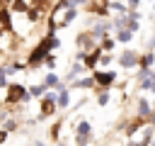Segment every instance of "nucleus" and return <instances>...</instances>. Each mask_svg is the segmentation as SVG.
<instances>
[{
  "label": "nucleus",
  "instance_id": "1",
  "mask_svg": "<svg viewBox=\"0 0 155 146\" xmlns=\"http://www.w3.org/2000/svg\"><path fill=\"white\" fill-rule=\"evenodd\" d=\"M48 56H51L48 41H46V39H41V41L31 49V54H29V58H27V66H29V68H36V66L46 63V58H48Z\"/></svg>",
  "mask_w": 155,
  "mask_h": 146
},
{
  "label": "nucleus",
  "instance_id": "2",
  "mask_svg": "<svg viewBox=\"0 0 155 146\" xmlns=\"http://www.w3.org/2000/svg\"><path fill=\"white\" fill-rule=\"evenodd\" d=\"M119 66L121 68H126V71H131V68H138L140 66V54L138 51H133V49H126V51H121L119 54Z\"/></svg>",
  "mask_w": 155,
  "mask_h": 146
},
{
  "label": "nucleus",
  "instance_id": "3",
  "mask_svg": "<svg viewBox=\"0 0 155 146\" xmlns=\"http://www.w3.org/2000/svg\"><path fill=\"white\" fill-rule=\"evenodd\" d=\"M90 141H92V124L82 119L75 127V146H87Z\"/></svg>",
  "mask_w": 155,
  "mask_h": 146
},
{
  "label": "nucleus",
  "instance_id": "4",
  "mask_svg": "<svg viewBox=\"0 0 155 146\" xmlns=\"http://www.w3.org/2000/svg\"><path fill=\"white\" fill-rule=\"evenodd\" d=\"M92 78H94V85H99L102 90H109L116 83V71H94Z\"/></svg>",
  "mask_w": 155,
  "mask_h": 146
},
{
  "label": "nucleus",
  "instance_id": "5",
  "mask_svg": "<svg viewBox=\"0 0 155 146\" xmlns=\"http://www.w3.org/2000/svg\"><path fill=\"white\" fill-rule=\"evenodd\" d=\"M75 44H78V49L85 51V54H90V51H94V49L99 46L97 39L92 36V32H82V34H78V36H75Z\"/></svg>",
  "mask_w": 155,
  "mask_h": 146
},
{
  "label": "nucleus",
  "instance_id": "6",
  "mask_svg": "<svg viewBox=\"0 0 155 146\" xmlns=\"http://www.w3.org/2000/svg\"><path fill=\"white\" fill-rule=\"evenodd\" d=\"M24 95H27V88H24V85H19V83H10V85H7V97H5V100H7L10 105H12V102H22Z\"/></svg>",
  "mask_w": 155,
  "mask_h": 146
},
{
  "label": "nucleus",
  "instance_id": "7",
  "mask_svg": "<svg viewBox=\"0 0 155 146\" xmlns=\"http://www.w3.org/2000/svg\"><path fill=\"white\" fill-rule=\"evenodd\" d=\"M153 112H155V109H153V102H150L148 97H138V100H136V117L148 119Z\"/></svg>",
  "mask_w": 155,
  "mask_h": 146
},
{
  "label": "nucleus",
  "instance_id": "8",
  "mask_svg": "<svg viewBox=\"0 0 155 146\" xmlns=\"http://www.w3.org/2000/svg\"><path fill=\"white\" fill-rule=\"evenodd\" d=\"M143 127H148V119H140V117H133V119L128 122V127H126V131H124V134H126L128 139H133V136H136V131H140Z\"/></svg>",
  "mask_w": 155,
  "mask_h": 146
},
{
  "label": "nucleus",
  "instance_id": "9",
  "mask_svg": "<svg viewBox=\"0 0 155 146\" xmlns=\"http://www.w3.org/2000/svg\"><path fill=\"white\" fill-rule=\"evenodd\" d=\"M99 58H102V49L97 46L94 51H90V54L85 56L82 66H85V68H92V71H97V66H99Z\"/></svg>",
  "mask_w": 155,
  "mask_h": 146
},
{
  "label": "nucleus",
  "instance_id": "10",
  "mask_svg": "<svg viewBox=\"0 0 155 146\" xmlns=\"http://www.w3.org/2000/svg\"><path fill=\"white\" fill-rule=\"evenodd\" d=\"M153 66H155V51H145V54H140V66H138V68H143V71H153Z\"/></svg>",
  "mask_w": 155,
  "mask_h": 146
},
{
  "label": "nucleus",
  "instance_id": "11",
  "mask_svg": "<svg viewBox=\"0 0 155 146\" xmlns=\"http://www.w3.org/2000/svg\"><path fill=\"white\" fill-rule=\"evenodd\" d=\"M58 107H56V102H51V100H46V97H41V114H39V119H44V117H48V114H53Z\"/></svg>",
  "mask_w": 155,
  "mask_h": 146
},
{
  "label": "nucleus",
  "instance_id": "12",
  "mask_svg": "<svg viewBox=\"0 0 155 146\" xmlns=\"http://www.w3.org/2000/svg\"><path fill=\"white\" fill-rule=\"evenodd\" d=\"M24 17H27V22H39V19H41V5H39V2H36V5H31V7L27 10V15H24Z\"/></svg>",
  "mask_w": 155,
  "mask_h": 146
},
{
  "label": "nucleus",
  "instance_id": "13",
  "mask_svg": "<svg viewBox=\"0 0 155 146\" xmlns=\"http://www.w3.org/2000/svg\"><path fill=\"white\" fill-rule=\"evenodd\" d=\"M114 46H116V39H114V36H109V34H107V36L99 41V49H102V54H111V49H114Z\"/></svg>",
  "mask_w": 155,
  "mask_h": 146
},
{
  "label": "nucleus",
  "instance_id": "14",
  "mask_svg": "<svg viewBox=\"0 0 155 146\" xmlns=\"http://www.w3.org/2000/svg\"><path fill=\"white\" fill-rule=\"evenodd\" d=\"M94 85V78L92 75H87V78H78L75 83H70V88H80V90H87V88H92Z\"/></svg>",
  "mask_w": 155,
  "mask_h": 146
},
{
  "label": "nucleus",
  "instance_id": "15",
  "mask_svg": "<svg viewBox=\"0 0 155 146\" xmlns=\"http://www.w3.org/2000/svg\"><path fill=\"white\" fill-rule=\"evenodd\" d=\"M68 105H70V92H68V88H65V90H61V92H58L56 107H58V109H65Z\"/></svg>",
  "mask_w": 155,
  "mask_h": 146
},
{
  "label": "nucleus",
  "instance_id": "16",
  "mask_svg": "<svg viewBox=\"0 0 155 146\" xmlns=\"http://www.w3.org/2000/svg\"><path fill=\"white\" fill-rule=\"evenodd\" d=\"M0 22H2V29H12V12L7 7H0Z\"/></svg>",
  "mask_w": 155,
  "mask_h": 146
},
{
  "label": "nucleus",
  "instance_id": "17",
  "mask_svg": "<svg viewBox=\"0 0 155 146\" xmlns=\"http://www.w3.org/2000/svg\"><path fill=\"white\" fill-rule=\"evenodd\" d=\"M27 95L34 100V97H44L46 95V88H44V83L41 85H31V88H27Z\"/></svg>",
  "mask_w": 155,
  "mask_h": 146
},
{
  "label": "nucleus",
  "instance_id": "18",
  "mask_svg": "<svg viewBox=\"0 0 155 146\" xmlns=\"http://www.w3.org/2000/svg\"><path fill=\"white\" fill-rule=\"evenodd\" d=\"M75 17H78V10H75V7H73V10H65V15H63V19L58 22V27H68Z\"/></svg>",
  "mask_w": 155,
  "mask_h": 146
},
{
  "label": "nucleus",
  "instance_id": "19",
  "mask_svg": "<svg viewBox=\"0 0 155 146\" xmlns=\"http://www.w3.org/2000/svg\"><path fill=\"white\" fill-rule=\"evenodd\" d=\"M116 41H121V44H131L133 41V34L128 32V29H121V32H116V36H114Z\"/></svg>",
  "mask_w": 155,
  "mask_h": 146
},
{
  "label": "nucleus",
  "instance_id": "20",
  "mask_svg": "<svg viewBox=\"0 0 155 146\" xmlns=\"http://www.w3.org/2000/svg\"><path fill=\"white\" fill-rule=\"evenodd\" d=\"M138 90H148V92H155V71L148 75V80L143 85H138Z\"/></svg>",
  "mask_w": 155,
  "mask_h": 146
},
{
  "label": "nucleus",
  "instance_id": "21",
  "mask_svg": "<svg viewBox=\"0 0 155 146\" xmlns=\"http://www.w3.org/2000/svg\"><path fill=\"white\" fill-rule=\"evenodd\" d=\"M109 100H111V92H109V90H99V95H97V105L104 107V105H109Z\"/></svg>",
  "mask_w": 155,
  "mask_h": 146
},
{
  "label": "nucleus",
  "instance_id": "22",
  "mask_svg": "<svg viewBox=\"0 0 155 146\" xmlns=\"http://www.w3.org/2000/svg\"><path fill=\"white\" fill-rule=\"evenodd\" d=\"M29 7H31L29 2H12V5H10V10H15V12H27Z\"/></svg>",
  "mask_w": 155,
  "mask_h": 146
},
{
  "label": "nucleus",
  "instance_id": "23",
  "mask_svg": "<svg viewBox=\"0 0 155 146\" xmlns=\"http://www.w3.org/2000/svg\"><path fill=\"white\" fill-rule=\"evenodd\" d=\"M58 136H61V119L51 127V139H53V141H58Z\"/></svg>",
  "mask_w": 155,
  "mask_h": 146
},
{
  "label": "nucleus",
  "instance_id": "24",
  "mask_svg": "<svg viewBox=\"0 0 155 146\" xmlns=\"http://www.w3.org/2000/svg\"><path fill=\"white\" fill-rule=\"evenodd\" d=\"M126 5H128V12H138V7H140L143 2H140V0H131V2H126Z\"/></svg>",
  "mask_w": 155,
  "mask_h": 146
},
{
  "label": "nucleus",
  "instance_id": "25",
  "mask_svg": "<svg viewBox=\"0 0 155 146\" xmlns=\"http://www.w3.org/2000/svg\"><path fill=\"white\" fill-rule=\"evenodd\" d=\"M111 61H114V54H102V58H99V63H102V66H109Z\"/></svg>",
  "mask_w": 155,
  "mask_h": 146
},
{
  "label": "nucleus",
  "instance_id": "26",
  "mask_svg": "<svg viewBox=\"0 0 155 146\" xmlns=\"http://www.w3.org/2000/svg\"><path fill=\"white\" fill-rule=\"evenodd\" d=\"M15 129H17V122H15V119H5V131L10 134V131H15Z\"/></svg>",
  "mask_w": 155,
  "mask_h": 146
},
{
  "label": "nucleus",
  "instance_id": "27",
  "mask_svg": "<svg viewBox=\"0 0 155 146\" xmlns=\"http://www.w3.org/2000/svg\"><path fill=\"white\" fill-rule=\"evenodd\" d=\"M0 88H7V68H0Z\"/></svg>",
  "mask_w": 155,
  "mask_h": 146
},
{
  "label": "nucleus",
  "instance_id": "28",
  "mask_svg": "<svg viewBox=\"0 0 155 146\" xmlns=\"http://www.w3.org/2000/svg\"><path fill=\"white\" fill-rule=\"evenodd\" d=\"M44 66H46V68H51V71H53V68H56V56H53V54H51V56H48V58H46V63H44Z\"/></svg>",
  "mask_w": 155,
  "mask_h": 146
},
{
  "label": "nucleus",
  "instance_id": "29",
  "mask_svg": "<svg viewBox=\"0 0 155 146\" xmlns=\"http://www.w3.org/2000/svg\"><path fill=\"white\" fill-rule=\"evenodd\" d=\"M148 127H153V129H155V112L148 117Z\"/></svg>",
  "mask_w": 155,
  "mask_h": 146
},
{
  "label": "nucleus",
  "instance_id": "30",
  "mask_svg": "<svg viewBox=\"0 0 155 146\" xmlns=\"http://www.w3.org/2000/svg\"><path fill=\"white\" fill-rule=\"evenodd\" d=\"M148 51H155V36H153V39L148 41Z\"/></svg>",
  "mask_w": 155,
  "mask_h": 146
},
{
  "label": "nucleus",
  "instance_id": "31",
  "mask_svg": "<svg viewBox=\"0 0 155 146\" xmlns=\"http://www.w3.org/2000/svg\"><path fill=\"white\" fill-rule=\"evenodd\" d=\"M5 139H7V131H5V129H2V131H0V144H2V141H5Z\"/></svg>",
  "mask_w": 155,
  "mask_h": 146
},
{
  "label": "nucleus",
  "instance_id": "32",
  "mask_svg": "<svg viewBox=\"0 0 155 146\" xmlns=\"http://www.w3.org/2000/svg\"><path fill=\"white\" fill-rule=\"evenodd\" d=\"M34 146H46V144H41V141H36V144H34Z\"/></svg>",
  "mask_w": 155,
  "mask_h": 146
},
{
  "label": "nucleus",
  "instance_id": "33",
  "mask_svg": "<svg viewBox=\"0 0 155 146\" xmlns=\"http://www.w3.org/2000/svg\"><path fill=\"white\" fill-rule=\"evenodd\" d=\"M153 15H155V2H153Z\"/></svg>",
  "mask_w": 155,
  "mask_h": 146
},
{
  "label": "nucleus",
  "instance_id": "34",
  "mask_svg": "<svg viewBox=\"0 0 155 146\" xmlns=\"http://www.w3.org/2000/svg\"><path fill=\"white\" fill-rule=\"evenodd\" d=\"M153 109H155V100H153Z\"/></svg>",
  "mask_w": 155,
  "mask_h": 146
},
{
  "label": "nucleus",
  "instance_id": "35",
  "mask_svg": "<svg viewBox=\"0 0 155 146\" xmlns=\"http://www.w3.org/2000/svg\"><path fill=\"white\" fill-rule=\"evenodd\" d=\"M153 22H155V17H153Z\"/></svg>",
  "mask_w": 155,
  "mask_h": 146
}]
</instances>
